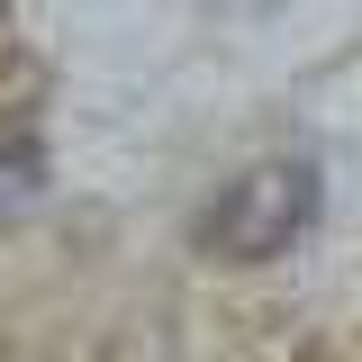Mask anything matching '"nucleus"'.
<instances>
[{
	"instance_id": "obj_2",
	"label": "nucleus",
	"mask_w": 362,
	"mask_h": 362,
	"mask_svg": "<svg viewBox=\"0 0 362 362\" xmlns=\"http://www.w3.org/2000/svg\"><path fill=\"white\" fill-rule=\"evenodd\" d=\"M45 190V154H37V136H0V209H28Z\"/></svg>"
},
{
	"instance_id": "obj_1",
	"label": "nucleus",
	"mask_w": 362,
	"mask_h": 362,
	"mask_svg": "<svg viewBox=\"0 0 362 362\" xmlns=\"http://www.w3.org/2000/svg\"><path fill=\"white\" fill-rule=\"evenodd\" d=\"M317 218V173L308 163H254V173H235L209 199V218H199V254L209 263H272V254H290Z\"/></svg>"
}]
</instances>
